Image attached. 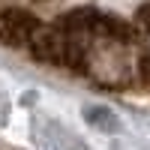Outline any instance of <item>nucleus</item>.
<instances>
[{
	"instance_id": "1",
	"label": "nucleus",
	"mask_w": 150,
	"mask_h": 150,
	"mask_svg": "<svg viewBox=\"0 0 150 150\" xmlns=\"http://www.w3.org/2000/svg\"><path fill=\"white\" fill-rule=\"evenodd\" d=\"M39 18L33 15V12L27 9H3L0 12V39H3L6 45H30L33 36L39 33Z\"/></svg>"
}]
</instances>
